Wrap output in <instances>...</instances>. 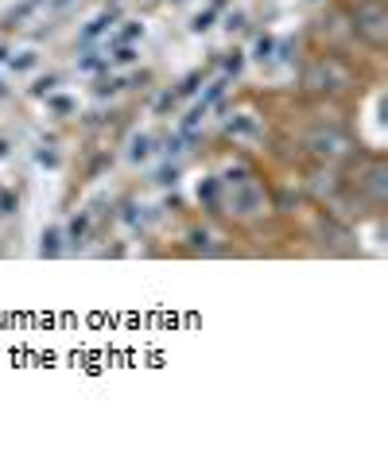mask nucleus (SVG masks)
<instances>
[{"label": "nucleus", "mask_w": 388, "mask_h": 454, "mask_svg": "<svg viewBox=\"0 0 388 454\" xmlns=\"http://www.w3.org/2000/svg\"><path fill=\"white\" fill-rule=\"evenodd\" d=\"M229 214H237V218H257V214H268V191L260 187L257 179H233L229 175Z\"/></svg>", "instance_id": "obj_3"}, {"label": "nucleus", "mask_w": 388, "mask_h": 454, "mask_svg": "<svg viewBox=\"0 0 388 454\" xmlns=\"http://www.w3.org/2000/svg\"><path fill=\"white\" fill-rule=\"evenodd\" d=\"M350 86H353V74L334 55L314 59V63L303 70V90H307V94H345Z\"/></svg>", "instance_id": "obj_1"}, {"label": "nucleus", "mask_w": 388, "mask_h": 454, "mask_svg": "<svg viewBox=\"0 0 388 454\" xmlns=\"http://www.w3.org/2000/svg\"><path fill=\"white\" fill-rule=\"evenodd\" d=\"M132 59H136V51H132V47H120L117 51V63H132Z\"/></svg>", "instance_id": "obj_12"}, {"label": "nucleus", "mask_w": 388, "mask_h": 454, "mask_svg": "<svg viewBox=\"0 0 388 454\" xmlns=\"http://www.w3.org/2000/svg\"><path fill=\"white\" fill-rule=\"evenodd\" d=\"M353 35L361 43H369L373 51H384L388 43V8L384 0H361L353 8Z\"/></svg>", "instance_id": "obj_2"}, {"label": "nucleus", "mask_w": 388, "mask_h": 454, "mask_svg": "<svg viewBox=\"0 0 388 454\" xmlns=\"http://www.w3.org/2000/svg\"><path fill=\"white\" fill-rule=\"evenodd\" d=\"M4 156H8V144H4V140H0V160H4Z\"/></svg>", "instance_id": "obj_15"}, {"label": "nucleus", "mask_w": 388, "mask_h": 454, "mask_svg": "<svg viewBox=\"0 0 388 454\" xmlns=\"http://www.w3.org/2000/svg\"><path fill=\"white\" fill-rule=\"evenodd\" d=\"M307 148H311L319 160H330V163L353 156V140L345 137L342 129H334V125H330V129H314L311 137H307Z\"/></svg>", "instance_id": "obj_4"}, {"label": "nucleus", "mask_w": 388, "mask_h": 454, "mask_svg": "<svg viewBox=\"0 0 388 454\" xmlns=\"http://www.w3.org/2000/svg\"><path fill=\"white\" fill-rule=\"evenodd\" d=\"M226 70H229V74H237V70H241V55H237V51H233V59H226Z\"/></svg>", "instance_id": "obj_13"}, {"label": "nucleus", "mask_w": 388, "mask_h": 454, "mask_svg": "<svg viewBox=\"0 0 388 454\" xmlns=\"http://www.w3.org/2000/svg\"><path fill=\"white\" fill-rule=\"evenodd\" d=\"M0 98H4V90H0Z\"/></svg>", "instance_id": "obj_16"}, {"label": "nucleus", "mask_w": 388, "mask_h": 454, "mask_svg": "<svg viewBox=\"0 0 388 454\" xmlns=\"http://www.w3.org/2000/svg\"><path fill=\"white\" fill-rule=\"evenodd\" d=\"M58 237H63L58 230H47L43 233V256H58Z\"/></svg>", "instance_id": "obj_8"}, {"label": "nucleus", "mask_w": 388, "mask_h": 454, "mask_svg": "<svg viewBox=\"0 0 388 454\" xmlns=\"http://www.w3.org/2000/svg\"><path fill=\"white\" fill-rule=\"evenodd\" d=\"M384 175H388V171H384V163H381V160H376L373 168H369V175H365V191L373 194V202H384V194H388Z\"/></svg>", "instance_id": "obj_5"}, {"label": "nucleus", "mask_w": 388, "mask_h": 454, "mask_svg": "<svg viewBox=\"0 0 388 454\" xmlns=\"http://www.w3.org/2000/svg\"><path fill=\"white\" fill-rule=\"evenodd\" d=\"M55 82H58V78H43V82H39V86H35V94H47V90L55 86Z\"/></svg>", "instance_id": "obj_14"}, {"label": "nucleus", "mask_w": 388, "mask_h": 454, "mask_svg": "<svg viewBox=\"0 0 388 454\" xmlns=\"http://www.w3.org/2000/svg\"><path fill=\"white\" fill-rule=\"evenodd\" d=\"M198 199H206V202H213V199H218V183H202V187H198Z\"/></svg>", "instance_id": "obj_9"}, {"label": "nucleus", "mask_w": 388, "mask_h": 454, "mask_svg": "<svg viewBox=\"0 0 388 454\" xmlns=\"http://www.w3.org/2000/svg\"><path fill=\"white\" fill-rule=\"evenodd\" d=\"M109 24H113V12L97 16V20H94V24H89V27H86V32H81V39H94V35H101V32H105V27H109Z\"/></svg>", "instance_id": "obj_6"}, {"label": "nucleus", "mask_w": 388, "mask_h": 454, "mask_svg": "<svg viewBox=\"0 0 388 454\" xmlns=\"http://www.w3.org/2000/svg\"><path fill=\"white\" fill-rule=\"evenodd\" d=\"M12 206H16L12 194H0V214H12Z\"/></svg>", "instance_id": "obj_11"}, {"label": "nucleus", "mask_w": 388, "mask_h": 454, "mask_svg": "<svg viewBox=\"0 0 388 454\" xmlns=\"http://www.w3.org/2000/svg\"><path fill=\"white\" fill-rule=\"evenodd\" d=\"M128 156L136 160V163L148 160V156H151V140H148V137H136V140H132V152H128Z\"/></svg>", "instance_id": "obj_7"}, {"label": "nucleus", "mask_w": 388, "mask_h": 454, "mask_svg": "<svg viewBox=\"0 0 388 454\" xmlns=\"http://www.w3.org/2000/svg\"><path fill=\"white\" fill-rule=\"evenodd\" d=\"M272 47H275V43H272L268 35H264L260 43H257V59H260V63H264V59H272Z\"/></svg>", "instance_id": "obj_10"}]
</instances>
